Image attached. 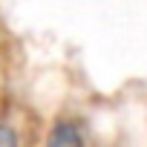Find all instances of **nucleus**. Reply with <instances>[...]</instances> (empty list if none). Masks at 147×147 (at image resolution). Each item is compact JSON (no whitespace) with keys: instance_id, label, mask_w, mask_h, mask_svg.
<instances>
[{"instance_id":"1","label":"nucleus","mask_w":147,"mask_h":147,"mask_svg":"<svg viewBox=\"0 0 147 147\" xmlns=\"http://www.w3.org/2000/svg\"><path fill=\"white\" fill-rule=\"evenodd\" d=\"M84 141H87V133L81 121H58L49 133V144H58V147H72Z\"/></svg>"},{"instance_id":"2","label":"nucleus","mask_w":147,"mask_h":147,"mask_svg":"<svg viewBox=\"0 0 147 147\" xmlns=\"http://www.w3.org/2000/svg\"><path fill=\"white\" fill-rule=\"evenodd\" d=\"M20 138H18V133L9 127V124H3L0 121V147H15Z\"/></svg>"}]
</instances>
